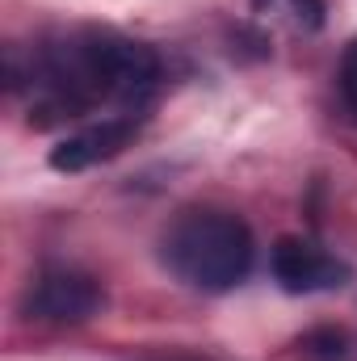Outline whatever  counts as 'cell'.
Here are the masks:
<instances>
[{
    "label": "cell",
    "instance_id": "6",
    "mask_svg": "<svg viewBox=\"0 0 357 361\" xmlns=\"http://www.w3.org/2000/svg\"><path fill=\"white\" fill-rule=\"evenodd\" d=\"M341 92H345V105L357 114V38L345 47V59H341Z\"/></svg>",
    "mask_w": 357,
    "mask_h": 361
},
{
    "label": "cell",
    "instance_id": "4",
    "mask_svg": "<svg viewBox=\"0 0 357 361\" xmlns=\"http://www.w3.org/2000/svg\"><path fill=\"white\" fill-rule=\"evenodd\" d=\"M135 130H139V118H131V114L126 118H105V122H97L89 130L63 139L59 147H51V169L80 173V169H89L97 160H109V156H118L135 139Z\"/></svg>",
    "mask_w": 357,
    "mask_h": 361
},
{
    "label": "cell",
    "instance_id": "2",
    "mask_svg": "<svg viewBox=\"0 0 357 361\" xmlns=\"http://www.w3.org/2000/svg\"><path fill=\"white\" fill-rule=\"evenodd\" d=\"M101 302H105L101 286L72 269L42 273L25 294V311L38 319H51V324H85L101 311Z\"/></svg>",
    "mask_w": 357,
    "mask_h": 361
},
{
    "label": "cell",
    "instance_id": "1",
    "mask_svg": "<svg viewBox=\"0 0 357 361\" xmlns=\"http://www.w3.org/2000/svg\"><path fill=\"white\" fill-rule=\"evenodd\" d=\"M160 257L177 281L206 294H223L253 273L257 244L248 223L227 210H185L169 227Z\"/></svg>",
    "mask_w": 357,
    "mask_h": 361
},
{
    "label": "cell",
    "instance_id": "3",
    "mask_svg": "<svg viewBox=\"0 0 357 361\" xmlns=\"http://www.w3.org/2000/svg\"><path fill=\"white\" fill-rule=\"evenodd\" d=\"M269 265H273V277L282 281V290H290V294L337 290L349 277V265L345 261H337L324 248H315L311 240H294V235H286V240L273 244Z\"/></svg>",
    "mask_w": 357,
    "mask_h": 361
},
{
    "label": "cell",
    "instance_id": "5",
    "mask_svg": "<svg viewBox=\"0 0 357 361\" xmlns=\"http://www.w3.org/2000/svg\"><path fill=\"white\" fill-rule=\"evenodd\" d=\"M253 8L257 13H265V17H282V21H290L294 30H320L324 25V0H253Z\"/></svg>",
    "mask_w": 357,
    "mask_h": 361
}]
</instances>
